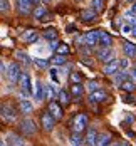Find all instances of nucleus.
Wrapping results in <instances>:
<instances>
[{
    "instance_id": "9d476101",
    "label": "nucleus",
    "mask_w": 136,
    "mask_h": 146,
    "mask_svg": "<svg viewBox=\"0 0 136 146\" xmlns=\"http://www.w3.org/2000/svg\"><path fill=\"white\" fill-rule=\"evenodd\" d=\"M84 37H86V45L88 47H96L99 44V30H89Z\"/></svg>"
},
{
    "instance_id": "4468645a",
    "label": "nucleus",
    "mask_w": 136,
    "mask_h": 146,
    "mask_svg": "<svg viewBox=\"0 0 136 146\" xmlns=\"http://www.w3.org/2000/svg\"><path fill=\"white\" fill-rule=\"evenodd\" d=\"M123 52H124V56H128L129 59L136 57V45L133 42H123Z\"/></svg>"
},
{
    "instance_id": "dca6fc26",
    "label": "nucleus",
    "mask_w": 136,
    "mask_h": 146,
    "mask_svg": "<svg viewBox=\"0 0 136 146\" xmlns=\"http://www.w3.org/2000/svg\"><path fill=\"white\" fill-rule=\"evenodd\" d=\"M17 3H19V10H20L24 15L30 14V10H32V5H34L30 0H17Z\"/></svg>"
},
{
    "instance_id": "423d86ee",
    "label": "nucleus",
    "mask_w": 136,
    "mask_h": 146,
    "mask_svg": "<svg viewBox=\"0 0 136 146\" xmlns=\"http://www.w3.org/2000/svg\"><path fill=\"white\" fill-rule=\"evenodd\" d=\"M114 57H116V54H114V49L113 47H101V50L98 52V59L101 62H109V60H113Z\"/></svg>"
},
{
    "instance_id": "a18cd8bd",
    "label": "nucleus",
    "mask_w": 136,
    "mask_h": 146,
    "mask_svg": "<svg viewBox=\"0 0 136 146\" xmlns=\"http://www.w3.org/2000/svg\"><path fill=\"white\" fill-rule=\"evenodd\" d=\"M30 2H32L34 5H39V0H30Z\"/></svg>"
},
{
    "instance_id": "aec40b11",
    "label": "nucleus",
    "mask_w": 136,
    "mask_h": 146,
    "mask_svg": "<svg viewBox=\"0 0 136 146\" xmlns=\"http://www.w3.org/2000/svg\"><path fill=\"white\" fill-rule=\"evenodd\" d=\"M7 139H9V145H15V146H20V145H25V141L20 138V136H17L14 133H9L7 136H5Z\"/></svg>"
},
{
    "instance_id": "1a4fd4ad",
    "label": "nucleus",
    "mask_w": 136,
    "mask_h": 146,
    "mask_svg": "<svg viewBox=\"0 0 136 146\" xmlns=\"http://www.w3.org/2000/svg\"><path fill=\"white\" fill-rule=\"evenodd\" d=\"M32 94H34V98H35L37 102H40L45 98V86H42V82H40L39 79H37L35 84H34V92H32Z\"/></svg>"
},
{
    "instance_id": "58836bf2",
    "label": "nucleus",
    "mask_w": 136,
    "mask_h": 146,
    "mask_svg": "<svg viewBox=\"0 0 136 146\" xmlns=\"http://www.w3.org/2000/svg\"><path fill=\"white\" fill-rule=\"evenodd\" d=\"M50 77H52L54 82H59V79H57V69H50Z\"/></svg>"
},
{
    "instance_id": "f8f14e48",
    "label": "nucleus",
    "mask_w": 136,
    "mask_h": 146,
    "mask_svg": "<svg viewBox=\"0 0 136 146\" xmlns=\"http://www.w3.org/2000/svg\"><path fill=\"white\" fill-rule=\"evenodd\" d=\"M49 111L56 116V119H62V116H64L62 106H60L57 101H50V102H49Z\"/></svg>"
},
{
    "instance_id": "37998d69",
    "label": "nucleus",
    "mask_w": 136,
    "mask_h": 146,
    "mask_svg": "<svg viewBox=\"0 0 136 146\" xmlns=\"http://www.w3.org/2000/svg\"><path fill=\"white\" fill-rule=\"evenodd\" d=\"M124 102H135V98H133V96H128V98L124 99Z\"/></svg>"
},
{
    "instance_id": "4be33fe9",
    "label": "nucleus",
    "mask_w": 136,
    "mask_h": 146,
    "mask_svg": "<svg viewBox=\"0 0 136 146\" xmlns=\"http://www.w3.org/2000/svg\"><path fill=\"white\" fill-rule=\"evenodd\" d=\"M121 89H123V91H126V92H133V91L136 89V84L133 82V81L126 79V81H123V82H121Z\"/></svg>"
},
{
    "instance_id": "49530a36",
    "label": "nucleus",
    "mask_w": 136,
    "mask_h": 146,
    "mask_svg": "<svg viewBox=\"0 0 136 146\" xmlns=\"http://www.w3.org/2000/svg\"><path fill=\"white\" fill-rule=\"evenodd\" d=\"M42 2H44V3H47V2H49V0H42Z\"/></svg>"
},
{
    "instance_id": "2f4dec72",
    "label": "nucleus",
    "mask_w": 136,
    "mask_h": 146,
    "mask_svg": "<svg viewBox=\"0 0 136 146\" xmlns=\"http://www.w3.org/2000/svg\"><path fill=\"white\" fill-rule=\"evenodd\" d=\"M57 98H59L60 104H67V102H69V94H67L64 89H60L59 92H57Z\"/></svg>"
},
{
    "instance_id": "a878e982",
    "label": "nucleus",
    "mask_w": 136,
    "mask_h": 146,
    "mask_svg": "<svg viewBox=\"0 0 136 146\" xmlns=\"http://www.w3.org/2000/svg\"><path fill=\"white\" fill-rule=\"evenodd\" d=\"M32 64H34L35 67H39V69H45V67L49 66V62H47L45 59H40V57H35V59H32Z\"/></svg>"
},
{
    "instance_id": "f257e3e1",
    "label": "nucleus",
    "mask_w": 136,
    "mask_h": 146,
    "mask_svg": "<svg viewBox=\"0 0 136 146\" xmlns=\"http://www.w3.org/2000/svg\"><path fill=\"white\" fill-rule=\"evenodd\" d=\"M20 74H22V71H20L19 64H17V62H10L9 67H7V76H5V77L9 79L10 84H15V82L20 79Z\"/></svg>"
},
{
    "instance_id": "f03ea898",
    "label": "nucleus",
    "mask_w": 136,
    "mask_h": 146,
    "mask_svg": "<svg viewBox=\"0 0 136 146\" xmlns=\"http://www.w3.org/2000/svg\"><path fill=\"white\" fill-rule=\"evenodd\" d=\"M88 124H89L88 116H86L84 113H81V114H77V116L74 117V121H72V129L77 131V133H82L88 128Z\"/></svg>"
},
{
    "instance_id": "f704fd0d",
    "label": "nucleus",
    "mask_w": 136,
    "mask_h": 146,
    "mask_svg": "<svg viewBox=\"0 0 136 146\" xmlns=\"http://www.w3.org/2000/svg\"><path fill=\"white\" fill-rule=\"evenodd\" d=\"M69 79H71V82H81V81H82V76L79 72H71Z\"/></svg>"
},
{
    "instance_id": "ea45409f",
    "label": "nucleus",
    "mask_w": 136,
    "mask_h": 146,
    "mask_svg": "<svg viewBox=\"0 0 136 146\" xmlns=\"http://www.w3.org/2000/svg\"><path fill=\"white\" fill-rule=\"evenodd\" d=\"M129 12H131L133 15H136V2H135V3H131V5H129Z\"/></svg>"
},
{
    "instance_id": "c03bdc74",
    "label": "nucleus",
    "mask_w": 136,
    "mask_h": 146,
    "mask_svg": "<svg viewBox=\"0 0 136 146\" xmlns=\"http://www.w3.org/2000/svg\"><path fill=\"white\" fill-rule=\"evenodd\" d=\"M131 77H135V79H136V66L131 69Z\"/></svg>"
},
{
    "instance_id": "72a5a7b5",
    "label": "nucleus",
    "mask_w": 136,
    "mask_h": 146,
    "mask_svg": "<svg viewBox=\"0 0 136 146\" xmlns=\"http://www.w3.org/2000/svg\"><path fill=\"white\" fill-rule=\"evenodd\" d=\"M119 67H121V71H128V67H129V57L128 56L119 59Z\"/></svg>"
},
{
    "instance_id": "20e7f679",
    "label": "nucleus",
    "mask_w": 136,
    "mask_h": 146,
    "mask_svg": "<svg viewBox=\"0 0 136 146\" xmlns=\"http://www.w3.org/2000/svg\"><path fill=\"white\" fill-rule=\"evenodd\" d=\"M121 67H119V59H113V60H109V62H104V67H103V72L106 76H114L116 72H119Z\"/></svg>"
},
{
    "instance_id": "bb28decb",
    "label": "nucleus",
    "mask_w": 136,
    "mask_h": 146,
    "mask_svg": "<svg viewBox=\"0 0 136 146\" xmlns=\"http://www.w3.org/2000/svg\"><path fill=\"white\" fill-rule=\"evenodd\" d=\"M44 37L49 40V42H52V40H57V32L54 29H47L44 32Z\"/></svg>"
},
{
    "instance_id": "79ce46f5",
    "label": "nucleus",
    "mask_w": 136,
    "mask_h": 146,
    "mask_svg": "<svg viewBox=\"0 0 136 146\" xmlns=\"http://www.w3.org/2000/svg\"><path fill=\"white\" fill-rule=\"evenodd\" d=\"M126 121H128V123H135V116H133V114H128V116H126Z\"/></svg>"
},
{
    "instance_id": "f3484780",
    "label": "nucleus",
    "mask_w": 136,
    "mask_h": 146,
    "mask_svg": "<svg viewBox=\"0 0 136 146\" xmlns=\"http://www.w3.org/2000/svg\"><path fill=\"white\" fill-rule=\"evenodd\" d=\"M37 39H39V34L34 29H29L22 34V40H24V42H35Z\"/></svg>"
},
{
    "instance_id": "2eb2a0df",
    "label": "nucleus",
    "mask_w": 136,
    "mask_h": 146,
    "mask_svg": "<svg viewBox=\"0 0 136 146\" xmlns=\"http://www.w3.org/2000/svg\"><path fill=\"white\" fill-rule=\"evenodd\" d=\"M99 45L101 47H111L113 45V37L104 30H99Z\"/></svg>"
},
{
    "instance_id": "6ab92c4d",
    "label": "nucleus",
    "mask_w": 136,
    "mask_h": 146,
    "mask_svg": "<svg viewBox=\"0 0 136 146\" xmlns=\"http://www.w3.org/2000/svg\"><path fill=\"white\" fill-rule=\"evenodd\" d=\"M71 94H72L74 98H82V96H84V86H82L81 82H72V86H71Z\"/></svg>"
},
{
    "instance_id": "412c9836",
    "label": "nucleus",
    "mask_w": 136,
    "mask_h": 146,
    "mask_svg": "<svg viewBox=\"0 0 136 146\" xmlns=\"http://www.w3.org/2000/svg\"><path fill=\"white\" fill-rule=\"evenodd\" d=\"M111 143V134L109 133H101V134H98V141H96V145L98 146H106Z\"/></svg>"
},
{
    "instance_id": "39448f33",
    "label": "nucleus",
    "mask_w": 136,
    "mask_h": 146,
    "mask_svg": "<svg viewBox=\"0 0 136 146\" xmlns=\"http://www.w3.org/2000/svg\"><path fill=\"white\" fill-rule=\"evenodd\" d=\"M56 121H57L56 116H54L49 109L42 114V126H44L45 131H52V129H54V126H56Z\"/></svg>"
},
{
    "instance_id": "7c9ffc66",
    "label": "nucleus",
    "mask_w": 136,
    "mask_h": 146,
    "mask_svg": "<svg viewBox=\"0 0 136 146\" xmlns=\"http://www.w3.org/2000/svg\"><path fill=\"white\" fill-rule=\"evenodd\" d=\"M69 143H71V145H82L81 134H79L77 131H74V134H71V138H69Z\"/></svg>"
},
{
    "instance_id": "0eeeda50",
    "label": "nucleus",
    "mask_w": 136,
    "mask_h": 146,
    "mask_svg": "<svg viewBox=\"0 0 136 146\" xmlns=\"http://www.w3.org/2000/svg\"><path fill=\"white\" fill-rule=\"evenodd\" d=\"M19 82H20V89H22V91H25L27 94H32V92H34V88H32L34 84H32V81H30V76H29V74L22 72V74H20Z\"/></svg>"
},
{
    "instance_id": "9b49d317",
    "label": "nucleus",
    "mask_w": 136,
    "mask_h": 146,
    "mask_svg": "<svg viewBox=\"0 0 136 146\" xmlns=\"http://www.w3.org/2000/svg\"><path fill=\"white\" fill-rule=\"evenodd\" d=\"M106 98H107V94H106L104 91L98 89V91H92V92L89 94V102H92V104H98V102L106 101Z\"/></svg>"
},
{
    "instance_id": "6e6552de",
    "label": "nucleus",
    "mask_w": 136,
    "mask_h": 146,
    "mask_svg": "<svg viewBox=\"0 0 136 146\" xmlns=\"http://www.w3.org/2000/svg\"><path fill=\"white\" fill-rule=\"evenodd\" d=\"M2 117L5 121H15L17 119V113L10 104H2Z\"/></svg>"
},
{
    "instance_id": "5701e85b",
    "label": "nucleus",
    "mask_w": 136,
    "mask_h": 146,
    "mask_svg": "<svg viewBox=\"0 0 136 146\" xmlns=\"http://www.w3.org/2000/svg\"><path fill=\"white\" fill-rule=\"evenodd\" d=\"M96 141H98V131L91 128L89 131H88V138H86V143H88V145H96Z\"/></svg>"
},
{
    "instance_id": "c756f323",
    "label": "nucleus",
    "mask_w": 136,
    "mask_h": 146,
    "mask_svg": "<svg viewBox=\"0 0 136 146\" xmlns=\"http://www.w3.org/2000/svg\"><path fill=\"white\" fill-rule=\"evenodd\" d=\"M52 64H54V66H64V64H66V56L56 54V56L52 57Z\"/></svg>"
},
{
    "instance_id": "4c0bfd02",
    "label": "nucleus",
    "mask_w": 136,
    "mask_h": 146,
    "mask_svg": "<svg viewBox=\"0 0 136 146\" xmlns=\"http://www.w3.org/2000/svg\"><path fill=\"white\" fill-rule=\"evenodd\" d=\"M0 2H2V5H0L2 12H7V10L10 9V3H9V0H0Z\"/></svg>"
},
{
    "instance_id": "ddd939ff",
    "label": "nucleus",
    "mask_w": 136,
    "mask_h": 146,
    "mask_svg": "<svg viewBox=\"0 0 136 146\" xmlns=\"http://www.w3.org/2000/svg\"><path fill=\"white\" fill-rule=\"evenodd\" d=\"M19 109H20V113H22V114H27V116H29V114L34 113V104L24 98L22 101L19 102Z\"/></svg>"
},
{
    "instance_id": "a19ab883",
    "label": "nucleus",
    "mask_w": 136,
    "mask_h": 146,
    "mask_svg": "<svg viewBox=\"0 0 136 146\" xmlns=\"http://www.w3.org/2000/svg\"><path fill=\"white\" fill-rule=\"evenodd\" d=\"M82 64H86V66H92V60L89 57H84L82 59Z\"/></svg>"
},
{
    "instance_id": "cd10ccee",
    "label": "nucleus",
    "mask_w": 136,
    "mask_h": 146,
    "mask_svg": "<svg viewBox=\"0 0 136 146\" xmlns=\"http://www.w3.org/2000/svg\"><path fill=\"white\" fill-rule=\"evenodd\" d=\"M45 98L50 99V101L56 99V91H54V88H52V84H47V86H45Z\"/></svg>"
},
{
    "instance_id": "c9c22d12",
    "label": "nucleus",
    "mask_w": 136,
    "mask_h": 146,
    "mask_svg": "<svg viewBox=\"0 0 136 146\" xmlns=\"http://www.w3.org/2000/svg\"><path fill=\"white\" fill-rule=\"evenodd\" d=\"M103 3H104L103 0H92V9H96L98 12H101L103 10Z\"/></svg>"
},
{
    "instance_id": "7ed1b4c3",
    "label": "nucleus",
    "mask_w": 136,
    "mask_h": 146,
    "mask_svg": "<svg viewBox=\"0 0 136 146\" xmlns=\"http://www.w3.org/2000/svg\"><path fill=\"white\" fill-rule=\"evenodd\" d=\"M20 128H22V133H24V134H27V136H32V134H35V133H37V124H35V121H34V119H30V117L22 119Z\"/></svg>"
},
{
    "instance_id": "c85d7f7f",
    "label": "nucleus",
    "mask_w": 136,
    "mask_h": 146,
    "mask_svg": "<svg viewBox=\"0 0 136 146\" xmlns=\"http://www.w3.org/2000/svg\"><path fill=\"white\" fill-rule=\"evenodd\" d=\"M45 14H47V10H45V7H42V5H37V7H35V10H34V17H35V19H39V20H40Z\"/></svg>"
},
{
    "instance_id": "473e14b6",
    "label": "nucleus",
    "mask_w": 136,
    "mask_h": 146,
    "mask_svg": "<svg viewBox=\"0 0 136 146\" xmlns=\"http://www.w3.org/2000/svg\"><path fill=\"white\" fill-rule=\"evenodd\" d=\"M56 54H62V56H67V54H69V47H67V45L62 42V44L57 45V49H56Z\"/></svg>"
},
{
    "instance_id": "b1692460",
    "label": "nucleus",
    "mask_w": 136,
    "mask_h": 146,
    "mask_svg": "<svg viewBox=\"0 0 136 146\" xmlns=\"http://www.w3.org/2000/svg\"><path fill=\"white\" fill-rule=\"evenodd\" d=\"M128 76H129L128 71H119V72H116V74H114V82L121 86V82H123V81H126V79H128Z\"/></svg>"
},
{
    "instance_id": "e433bc0d",
    "label": "nucleus",
    "mask_w": 136,
    "mask_h": 146,
    "mask_svg": "<svg viewBox=\"0 0 136 146\" xmlns=\"http://www.w3.org/2000/svg\"><path fill=\"white\" fill-rule=\"evenodd\" d=\"M88 88H89V91L92 92V91H98V89H99V84H98V81H91L89 84H88Z\"/></svg>"
},
{
    "instance_id": "a211bd4d",
    "label": "nucleus",
    "mask_w": 136,
    "mask_h": 146,
    "mask_svg": "<svg viewBox=\"0 0 136 146\" xmlns=\"http://www.w3.org/2000/svg\"><path fill=\"white\" fill-rule=\"evenodd\" d=\"M96 15H98V10H96V9H86V10L81 12V19H82L84 22H91V20L96 19Z\"/></svg>"
},
{
    "instance_id": "393cba45",
    "label": "nucleus",
    "mask_w": 136,
    "mask_h": 146,
    "mask_svg": "<svg viewBox=\"0 0 136 146\" xmlns=\"http://www.w3.org/2000/svg\"><path fill=\"white\" fill-rule=\"evenodd\" d=\"M15 57L19 59L22 64H32V60H30V57L25 54V52H22V50H17L15 52Z\"/></svg>"
}]
</instances>
